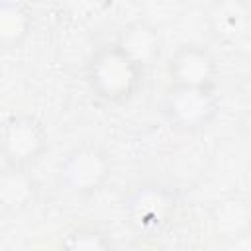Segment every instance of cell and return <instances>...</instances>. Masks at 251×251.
<instances>
[{
    "label": "cell",
    "mask_w": 251,
    "mask_h": 251,
    "mask_svg": "<svg viewBox=\"0 0 251 251\" xmlns=\"http://www.w3.org/2000/svg\"><path fill=\"white\" fill-rule=\"evenodd\" d=\"M86 80L96 98L118 104L129 100L139 90L143 69L124 55L116 43H108L90 55Z\"/></svg>",
    "instance_id": "cell-1"
},
{
    "label": "cell",
    "mask_w": 251,
    "mask_h": 251,
    "mask_svg": "<svg viewBox=\"0 0 251 251\" xmlns=\"http://www.w3.org/2000/svg\"><path fill=\"white\" fill-rule=\"evenodd\" d=\"M61 251H112V245L106 233H102L100 229L78 227L65 237Z\"/></svg>",
    "instance_id": "cell-12"
},
{
    "label": "cell",
    "mask_w": 251,
    "mask_h": 251,
    "mask_svg": "<svg viewBox=\"0 0 251 251\" xmlns=\"http://www.w3.org/2000/svg\"><path fill=\"white\" fill-rule=\"evenodd\" d=\"M251 206L243 196H226L210 210V227L216 239L224 245L243 235H249Z\"/></svg>",
    "instance_id": "cell-7"
},
{
    "label": "cell",
    "mask_w": 251,
    "mask_h": 251,
    "mask_svg": "<svg viewBox=\"0 0 251 251\" xmlns=\"http://www.w3.org/2000/svg\"><path fill=\"white\" fill-rule=\"evenodd\" d=\"M37 200V182L25 167L6 165L0 169V212L22 214Z\"/></svg>",
    "instance_id": "cell-9"
},
{
    "label": "cell",
    "mask_w": 251,
    "mask_h": 251,
    "mask_svg": "<svg viewBox=\"0 0 251 251\" xmlns=\"http://www.w3.org/2000/svg\"><path fill=\"white\" fill-rule=\"evenodd\" d=\"M110 176V155L94 143H80L73 147L57 165V184L61 186V190L76 196L98 192Z\"/></svg>",
    "instance_id": "cell-2"
},
{
    "label": "cell",
    "mask_w": 251,
    "mask_h": 251,
    "mask_svg": "<svg viewBox=\"0 0 251 251\" xmlns=\"http://www.w3.org/2000/svg\"><path fill=\"white\" fill-rule=\"evenodd\" d=\"M114 43L143 71L145 67L153 65L161 55V35L157 27L145 20H133L126 24Z\"/></svg>",
    "instance_id": "cell-8"
},
{
    "label": "cell",
    "mask_w": 251,
    "mask_h": 251,
    "mask_svg": "<svg viewBox=\"0 0 251 251\" xmlns=\"http://www.w3.org/2000/svg\"><path fill=\"white\" fill-rule=\"evenodd\" d=\"M47 149V131L43 124L25 112L12 114L0 129V153L8 165L25 167L39 159Z\"/></svg>",
    "instance_id": "cell-5"
},
{
    "label": "cell",
    "mask_w": 251,
    "mask_h": 251,
    "mask_svg": "<svg viewBox=\"0 0 251 251\" xmlns=\"http://www.w3.org/2000/svg\"><path fill=\"white\" fill-rule=\"evenodd\" d=\"M216 59L212 53L198 43L178 45L167 65L171 86L188 88H212L216 76Z\"/></svg>",
    "instance_id": "cell-6"
},
{
    "label": "cell",
    "mask_w": 251,
    "mask_h": 251,
    "mask_svg": "<svg viewBox=\"0 0 251 251\" xmlns=\"http://www.w3.org/2000/svg\"><path fill=\"white\" fill-rule=\"evenodd\" d=\"M218 106L212 88L171 86L161 102V114L178 129H198L216 118Z\"/></svg>",
    "instance_id": "cell-4"
},
{
    "label": "cell",
    "mask_w": 251,
    "mask_h": 251,
    "mask_svg": "<svg viewBox=\"0 0 251 251\" xmlns=\"http://www.w3.org/2000/svg\"><path fill=\"white\" fill-rule=\"evenodd\" d=\"M176 206L175 190L163 184H141L124 200L127 222L143 233L161 231L173 220Z\"/></svg>",
    "instance_id": "cell-3"
},
{
    "label": "cell",
    "mask_w": 251,
    "mask_h": 251,
    "mask_svg": "<svg viewBox=\"0 0 251 251\" xmlns=\"http://www.w3.org/2000/svg\"><path fill=\"white\" fill-rule=\"evenodd\" d=\"M31 10L22 2H0V47L20 45L33 27Z\"/></svg>",
    "instance_id": "cell-11"
},
{
    "label": "cell",
    "mask_w": 251,
    "mask_h": 251,
    "mask_svg": "<svg viewBox=\"0 0 251 251\" xmlns=\"http://www.w3.org/2000/svg\"><path fill=\"white\" fill-rule=\"evenodd\" d=\"M249 16H251V12H249L247 4H243L239 0L216 2L208 12L212 31L218 37L227 39V41H235L247 33Z\"/></svg>",
    "instance_id": "cell-10"
}]
</instances>
